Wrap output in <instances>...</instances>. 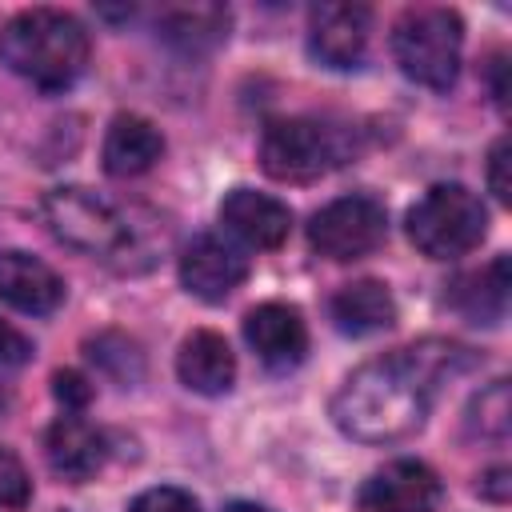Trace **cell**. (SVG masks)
<instances>
[{
  "label": "cell",
  "instance_id": "6da1fadb",
  "mask_svg": "<svg viewBox=\"0 0 512 512\" xmlns=\"http://www.w3.org/2000/svg\"><path fill=\"white\" fill-rule=\"evenodd\" d=\"M472 352L456 340L428 336L360 364L332 396V420L360 444H392L424 428L436 388L472 368Z\"/></svg>",
  "mask_w": 512,
  "mask_h": 512
},
{
  "label": "cell",
  "instance_id": "7a4b0ae2",
  "mask_svg": "<svg viewBox=\"0 0 512 512\" xmlns=\"http://www.w3.org/2000/svg\"><path fill=\"white\" fill-rule=\"evenodd\" d=\"M0 60L40 92H64L88 64V32L72 12L24 8L0 28Z\"/></svg>",
  "mask_w": 512,
  "mask_h": 512
},
{
  "label": "cell",
  "instance_id": "3957f363",
  "mask_svg": "<svg viewBox=\"0 0 512 512\" xmlns=\"http://www.w3.org/2000/svg\"><path fill=\"white\" fill-rule=\"evenodd\" d=\"M460 48H464V24L452 8L420 4L392 24V56L400 72L424 88L444 92L456 84Z\"/></svg>",
  "mask_w": 512,
  "mask_h": 512
},
{
  "label": "cell",
  "instance_id": "277c9868",
  "mask_svg": "<svg viewBox=\"0 0 512 512\" xmlns=\"http://www.w3.org/2000/svg\"><path fill=\"white\" fill-rule=\"evenodd\" d=\"M488 232V208L464 184H436L408 208V240L428 260L472 252Z\"/></svg>",
  "mask_w": 512,
  "mask_h": 512
},
{
  "label": "cell",
  "instance_id": "5b68a950",
  "mask_svg": "<svg viewBox=\"0 0 512 512\" xmlns=\"http://www.w3.org/2000/svg\"><path fill=\"white\" fill-rule=\"evenodd\" d=\"M40 216L60 244L84 256H116L128 244L124 216L88 188H52L40 200Z\"/></svg>",
  "mask_w": 512,
  "mask_h": 512
},
{
  "label": "cell",
  "instance_id": "8992f818",
  "mask_svg": "<svg viewBox=\"0 0 512 512\" xmlns=\"http://www.w3.org/2000/svg\"><path fill=\"white\" fill-rule=\"evenodd\" d=\"M340 136L312 116L272 120L260 136V168L284 184H308L340 164Z\"/></svg>",
  "mask_w": 512,
  "mask_h": 512
},
{
  "label": "cell",
  "instance_id": "52a82bcc",
  "mask_svg": "<svg viewBox=\"0 0 512 512\" xmlns=\"http://www.w3.org/2000/svg\"><path fill=\"white\" fill-rule=\"evenodd\" d=\"M388 236V212L372 196H340L308 224V244L328 260H360Z\"/></svg>",
  "mask_w": 512,
  "mask_h": 512
},
{
  "label": "cell",
  "instance_id": "ba28073f",
  "mask_svg": "<svg viewBox=\"0 0 512 512\" xmlns=\"http://www.w3.org/2000/svg\"><path fill=\"white\" fill-rule=\"evenodd\" d=\"M440 476L420 460H392L372 472L360 488L364 512H436L440 508Z\"/></svg>",
  "mask_w": 512,
  "mask_h": 512
},
{
  "label": "cell",
  "instance_id": "9c48e42d",
  "mask_svg": "<svg viewBox=\"0 0 512 512\" xmlns=\"http://www.w3.org/2000/svg\"><path fill=\"white\" fill-rule=\"evenodd\" d=\"M372 12L364 4H316L308 12V48L328 68H356L364 60Z\"/></svg>",
  "mask_w": 512,
  "mask_h": 512
},
{
  "label": "cell",
  "instance_id": "30bf717a",
  "mask_svg": "<svg viewBox=\"0 0 512 512\" xmlns=\"http://www.w3.org/2000/svg\"><path fill=\"white\" fill-rule=\"evenodd\" d=\"M244 276H248V260L216 236H196L180 252V284L204 304L228 300L244 284Z\"/></svg>",
  "mask_w": 512,
  "mask_h": 512
},
{
  "label": "cell",
  "instance_id": "8fae6325",
  "mask_svg": "<svg viewBox=\"0 0 512 512\" xmlns=\"http://www.w3.org/2000/svg\"><path fill=\"white\" fill-rule=\"evenodd\" d=\"M244 340L248 348L276 372L284 368H296L308 352V328H304V316L292 308V304H280V300H268V304H256L248 316H244Z\"/></svg>",
  "mask_w": 512,
  "mask_h": 512
},
{
  "label": "cell",
  "instance_id": "7c38bea8",
  "mask_svg": "<svg viewBox=\"0 0 512 512\" xmlns=\"http://www.w3.org/2000/svg\"><path fill=\"white\" fill-rule=\"evenodd\" d=\"M220 224L248 248H280L292 232V212L276 196H264L252 188H232L220 204Z\"/></svg>",
  "mask_w": 512,
  "mask_h": 512
},
{
  "label": "cell",
  "instance_id": "4fadbf2b",
  "mask_svg": "<svg viewBox=\"0 0 512 512\" xmlns=\"http://www.w3.org/2000/svg\"><path fill=\"white\" fill-rule=\"evenodd\" d=\"M44 456H48L56 476L80 484V480L100 472V464H104V436L84 416L64 412L44 432Z\"/></svg>",
  "mask_w": 512,
  "mask_h": 512
},
{
  "label": "cell",
  "instance_id": "5bb4252c",
  "mask_svg": "<svg viewBox=\"0 0 512 512\" xmlns=\"http://www.w3.org/2000/svg\"><path fill=\"white\" fill-rule=\"evenodd\" d=\"M0 300L20 308V312L44 316V312L60 308L64 280L44 260L12 248V252H0Z\"/></svg>",
  "mask_w": 512,
  "mask_h": 512
},
{
  "label": "cell",
  "instance_id": "9a60e30c",
  "mask_svg": "<svg viewBox=\"0 0 512 512\" xmlns=\"http://www.w3.org/2000/svg\"><path fill=\"white\" fill-rule=\"evenodd\" d=\"M176 376H180L184 388H192L200 396H224L236 380V356H232V348L220 332L200 328L180 344Z\"/></svg>",
  "mask_w": 512,
  "mask_h": 512
},
{
  "label": "cell",
  "instance_id": "2e32d148",
  "mask_svg": "<svg viewBox=\"0 0 512 512\" xmlns=\"http://www.w3.org/2000/svg\"><path fill=\"white\" fill-rule=\"evenodd\" d=\"M164 152V136L152 120L136 116V112H120L108 124L104 136V168L112 176H140L148 172Z\"/></svg>",
  "mask_w": 512,
  "mask_h": 512
},
{
  "label": "cell",
  "instance_id": "e0dca14e",
  "mask_svg": "<svg viewBox=\"0 0 512 512\" xmlns=\"http://www.w3.org/2000/svg\"><path fill=\"white\" fill-rule=\"evenodd\" d=\"M328 312H332V320H336L340 332H348V336H368V332L392 328V320H396V300H392V292H388L380 280H352V284H344V288L328 300Z\"/></svg>",
  "mask_w": 512,
  "mask_h": 512
},
{
  "label": "cell",
  "instance_id": "ac0fdd59",
  "mask_svg": "<svg viewBox=\"0 0 512 512\" xmlns=\"http://www.w3.org/2000/svg\"><path fill=\"white\" fill-rule=\"evenodd\" d=\"M452 304L476 324H496L508 304V256H496L488 268L460 276L452 284Z\"/></svg>",
  "mask_w": 512,
  "mask_h": 512
},
{
  "label": "cell",
  "instance_id": "d6986e66",
  "mask_svg": "<svg viewBox=\"0 0 512 512\" xmlns=\"http://www.w3.org/2000/svg\"><path fill=\"white\" fill-rule=\"evenodd\" d=\"M160 32L180 52H204L216 48L228 36V8L216 4H192V8H168L160 16Z\"/></svg>",
  "mask_w": 512,
  "mask_h": 512
},
{
  "label": "cell",
  "instance_id": "ffe728a7",
  "mask_svg": "<svg viewBox=\"0 0 512 512\" xmlns=\"http://www.w3.org/2000/svg\"><path fill=\"white\" fill-rule=\"evenodd\" d=\"M468 432L492 444H504L508 436V380H492L468 408Z\"/></svg>",
  "mask_w": 512,
  "mask_h": 512
},
{
  "label": "cell",
  "instance_id": "44dd1931",
  "mask_svg": "<svg viewBox=\"0 0 512 512\" xmlns=\"http://www.w3.org/2000/svg\"><path fill=\"white\" fill-rule=\"evenodd\" d=\"M92 360H96V364H100L108 376H116L120 384L140 380V368H144V360H140L136 344H132L128 336H120V332L100 336V340L92 344Z\"/></svg>",
  "mask_w": 512,
  "mask_h": 512
},
{
  "label": "cell",
  "instance_id": "7402d4cb",
  "mask_svg": "<svg viewBox=\"0 0 512 512\" xmlns=\"http://www.w3.org/2000/svg\"><path fill=\"white\" fill-rule=\"evenodd\" d=\"M32 500V480L16 452L0 444V508H24Z\"/></svg>",
  "mask_w": 512,
  "mask_h": 512
},
{
  "label": "cell",
  "instance_id": "603a6c76",
  "mask_svg": "<svg viewBox=\"0 0 512 512\" xmlns=\"http://www.w3.org/2000/svg\"><path fill=\"white\" fill-rule=\"evenodd\" d=\"M128 512H200V504L184 488H148L128 504Z\"/></svg>",
  "mask_w": 512,
  "mask_h": 512
},
{
  "label": "cell",
  "instance_id": "cb8c5ba5",
  "mask_svg": "<svg viewBox=\"0 0 512 512\" xmlns=\"http://www.w3.org/2000/svg\"><path fill=\"white\" fill-rule=\"evenodd\" d=\"M52 392H56V400L64 404V412H76V408H84L88 400H92V384L80 376V372H56L52 376Z\"/></svg>",
  "mask_w": 512,
  "mask_h": 512
},
{
  "label": "cell",
  "instance_id": "d4e9b609",
  "mask_svg": "<svg viewBox=\"0 0 512 512\" xmlns=\"http://www.w3.org/2000/svg\"><path fill=\"white\" fill-rule=\"evenodd\" d=\"M488 188L500 204H508L512 196V184H508V140H496L492 144V156H488Z\"/></svg>",
  "mask_w": 512,
  "mask_h": 512
},
{
  "label": "cell",
  "instance_id": "484cf974",
  "mask_svg": "<svg viewBox=\"0 0 512 512\" xmlns=\"http://www.w3.org/2000/svg\"><path fill=\"white\" fill-rule=\"evenodd\" d=\"M32 356V344L20 328H12L8 320H0V368H16Z\"/></svg>",
  "mask_w": 512,
  "mask_h": 512
},
{
  "label": "cell",
  "instance_id": "4316f807",
  "mask_svg": "<svg viewBox=\"0 0 512 512\" xmlns=\"http://www.w3.org/2000/svg\"><path fill=\"white\" fill-rule=\"evenodd\" d=\"M480 492H484L488 500L504 504V500H508V468H492V472L480 480Z\"/></svg>",
  "mask_w": 512,
  "mask_h": 512
},
{
  "label": "cell",
  "instance_id": "83f0119b",
  "mask_svg": "<svg viewBox=\"0 0 512 512\" xmlns=\"http://www.w3.org/2000/svg\"><path fill=\"white\" fill-rule=\"evenodd\" d=\"M224 512H272V508H264V504H248V500H236V504H228Z\"/></svg>",
  "mask_w": 512,
  "mask_h": 512
}]
</instances>
